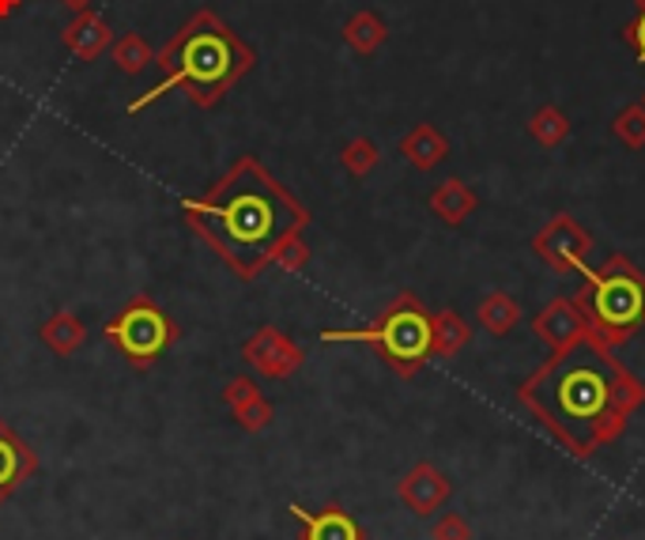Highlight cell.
<instances>
[{
  "instance_id": "cell-1",
  "label": "cell",
  "mask_w": 645,
  "mask_h": 540,
  "mask_svg": "<svg viewBox=\"0 0 645 540\" xmlns=\"http://www.w3.org/2000/svg\"><path fill=\"white\" fill-rule=\"evenodd\" d=\"M186 216L246 280L272 261L283 238L306 227V212L253 159L238 163L211 194L186 200Z\"/></svg>"
},
{
  "instance_id": "cell-31",
  "label": "cell",
  "mask_w": 645,
  "mask_h": 540,
  "mask_svg": "<svg viewBox=\"0 0 645 540\" xmlns=\"http://www.w3.org/2000/svg\"><path fill=\"white\" fill-rule=\"evenodd\" d=\"M642 106H645V95H642Z\"/></svg>"
},
{
  "instance_id": "cell-16",
  "label": "cell",
  "mask_w": 645,
  "mask_h": 540,
  "mask_svg": "<svg viewBox=\"0 0 645 540\" xmlns=\"http://www.w3.org/2000/svg\"><path fill=\"white\" fill-rule=\"evenodd\" d=\"M39 336H42V344L50 347L53 355H61V360H69V355H76L80 347H84L87 341V329L84 322H80L76 314H53V318H45L42 329H39Z\"/></svg>"
},
{
  "instance_id": "cell-28",
  "label": "cell",
  "mask_w": 645,
  "mask_h": 540,
  "mask_svg": "<svg viewBox=\"0 0 645 540\" xmlns=\"http://www.w3.org/2000/svg\"><path fill=\"white\" fill-rule=\"evenodd\" d=\"M61 4H64V8H72V12L80 15V12H91V4H95V0H61Z\"/></svg>"
},
{
  "instance_id": "cell-20",
  "label": "cell",
  "mask_w": 645,
  "mask_h": 540,
  "mask_svg": "<svg viewBox=\"0 0 645 540\" xmlns=\"http://www.w3.org/2000/svg\"><path fill=\"white\" fill-rule=\"evenodd\" d=\"M479 325L487 329L491 336H506L513 325L521 322V307L513 295H506V291H495V295H487L483 303H479Z\"/></svg>"
},
{
  "instance_id": "cell-17",
  "label": "cell",
  "mask_w": 645,
  "mask_h": 540,
  "mask_svg": "<svg viewBox=\"0 0 645 540\" xmlns=\"http://www.w3.org/2000/svg\"><path fill=\"white\" fill-rule=\"evenodd\" d=\"M468 341H472V329L457 310H438L430 318V352L441 355V360H454L457 352H465Z\"/></svg>"
},
{
  "instance_id": "cell-3",
  "label": "cell",
  "mask_w": 645,
  "mask_h": 540,
  "mask_svg": "<svg viewBox=\"0 0 645 540\" xmlns=\"http://www.w3.org/2000/svg\"><path fill=\"white\" fill-rule=\"evenodd\" d=\"M585 291L578 299L589 303V325L607 344H623L645 322V277L631 261L612 258L607 269H585Z\"/></svg>"
},
{
  "instance_id": "cell-2",
  "label": "cell",
  "mask_w": 645,
  "mask_h": 540,
  "mask_svg": "<svg viewBox=\"0 0 645 540\" xmlns=\"http://www.w3.org/2000/svg\"><path fill=\"white\" fill-rule=\"evenodd\" d=\"M155 65L163 69V80L155 84V91H147V95H141L128 106L133 114H141L144 106H152L155 98H163L174 87H186L197 106L219 103L253 69V50L219 15L197 12L163 45Z\"/></svg>"
},
{
  "instance_id": "cell-30",
  "label": "cell",
  "mask_w": 645,
  "mask_h": 540,
  "mask_svg": "<svg viewBox=\"0 0 645 540\" xmlns=\"http://www.w3.org/2000/svg\"><path fill=\"white\" fill-rule=\"evenodd\" d=\"M634 4H638V12H645V0H634Z\"/></svg>"
},
{
  "instance_id": "cell-7",
  "label": "cell",
  "mask_w": 645,
  "mask_h": 540,
  "mask_svg": "<svg viewBox=\"0 0 645 540\" xmlns=\"http://www.w3.org/2000/svg\"><path fill=\"white\" fill-rule=\"evenodd\" d=\"M532 329L540 333V341L555 352V360H566L578 344L593 341V325H589L585 310L570 299H551L548 307L532 318Z\"/></svg>"
},
{
  "instance_id": "cell-23",
  "label": "cell",
  "mask_w": 645,
  "mask_h": 540,
  "mask_svg": "<svg viewBox=\"0 0 645 540\" xmlns=\"http://www.w3.org/2000/svg\"><path fill=\"white\" fill-rule=\"evenodd\" d=\"M612 133L620 136V141L631 152H642L645 148V106L634 103V106L620 110V114H615V122H612Z\"/></svg>"
},
{
  "instance_id": "cell-11",
  "label": "cell",
  "mask_w": 645,
  "mask_h": 540,
  "mask_svg": "<svg viewBox=\"0 0 645 540\" xmlns=\"http://www.w3.org/2000/svg\"><path fill=\"white\" fill-rule=\"evenodd\" d=\"M223 401L230 405V416L238 419L242 432L257 435L272 424V405H269V397L257 390L253 378H230L227 390H223Z\"/></svg>"
},
{
  "instance_id": "cell-6",
  "label": "cell",
  "mask_w": 645,
  "mask_h": 540,
  "mask_svg": "<svg viewBox=\"0 0 645 540\" xmlns=\"http://www.w3.org/2000/svg\"><path fill=\"white\" fill-rule=\"evenodd\" d=\"M532 250L559 272H585L589 253H593V235L574 216H555L532 238Z\"/></svg>"
},
{
  "instance_id": "cell-10",
  "label": "cell",
  "mask_w": 645,
  "mask_h": 540,
  "mask_svg": "<svg viewBox=\"0 0 645 540\" xmlns=\"http://www.w3.org/2000/svg\"><path fill=\"white\" fill-rule=\"evenodd\" d=\"M396 496H400V502L416 518H430V515H438V510L449 502V496H454V484H449V476L441 472L438 465L419 461V465H412V469L400 476V484H396Z\"/></svg>"
},
{
  "instance_id": "cell-13",
  "label": "cell",
  "mask_w": 645,
  "mask_h": 540,
  "mask_svg": "<svg viewBox=\"0 0 645 540\" xmlns=\"http://www.w3.org/2000/svg\"><path fill=\"white\" fill-rule=\"evenodd\" d=\"M479 208V197L472 194V186H468L465 178H449L441 181V186L430 194V212H435L441 224L449 227H460L468 216H472Z\"/></svg>"
},
{
  "instance_id": "cell-9",
  "label": "cell",
  "mask_w": 645,
  "mask_h": 540,
  "mask_svg": "<svg viewBox=\"0 0 645 540\" xmlns=\"http://www.w3.org/2000/svg\"><path fill=\"white\" fill-rule=\"evenodd\" d=\"M242 360L250 363L257 374L280 382V378H291V374L302 367V360H306V355H302V347L294 344L288 333L264 325V329H257L253 341H246Z\"/></svg>"
},
{
  "instance_id": "cell-22",
  "label": "cell",
  "mask_w": 645,
  "mask_h": 540,
  "mask_svg": "<svg viewBox=\"0 0 645 540\" xmlns=\"http://www.w3.org/2000/svg\"><path fill=\"white\" fill-rule=\"evenodd\" d=\"M147 65H155V53L141 34H125L122 42H114V69L122 76H141Z\"/></svg>"
},
{
  "instance_id": "cell-25",
  "label": "cell",
  "mask_w": 645,
  "mask_h": 540,
  "mask_svg": "<svg viewBox=\"0 0 645 540\" xmlns=\"http://www.w3.org/2000/svg\"><path fill=\"white\" fill-rule=\"evenodd\" d=\"M272 264H275V269H283V272H302V269H306V264H310V246L302 242L299 231L288 235L280 246H275Z\"/></svg>"
},
{
  "instance_id": "cell-14",
  "label": "cell",
  "mask_w": 645,
  "mask_h": 540,
  "mask_svg": "<svg viewBox=\"0 0 645 540\" xmlns=\"http://www.w3.org/2000/svg\"><path fill=\"white\" fill-rule=\"evenodd\" d=\"M291 515L299 518L306 540H363V529H358L340 507H329V510H321V515H310V510H302V507H291Z\"/></svg>"
},
{
  "instance_id": "cell-21",
  "label": "cell",
  "mask_w": 645,
  "mask_h": 540,
  "mask_svg": "<svg viewBox=\"0 0 645 540\" xmlns=\"http://www.w3.org/2000/svg\"><path fill=\"white\" fill-rule=\"evenodd\" d=\"M529 133H532V141L543 144V148H559L570 136V117L562 114L559 106H540L537 114L529 117Z\"/></svg>"
},
{
  "instance_id": "cell-24",
  "label": "cell",
  "mask_w": 645,
  "mask_h": 540,
  "mask_svg": "<svg viewBox=\"0 0 645 540\" xmlns=\"http://www.w3.org/2000/svg\"><path fill=\"white\" fill-rule=\"evenodd\" d=\"M377 159H382V152H377L374 141H366V136H355V141H347V148L340 152V163L347 167V174H355V178H366Z\"/></svg>"
},
{
  "instance_id": "cell-8",
  "label": "cell",
  "mask_w": 645,
  "mask_h": 540,
  "mask_svg": "<svg viewBox=\"0 0 645 540\" xmlns=\"http://www.w3.org/2000/svg\"><path fill=\"white\" fill-rule=\"evenodd\" d=\"M607 401H612V386L596 367H570L555 386V405L570 419H601Z\"/></svg>"
},
{
  "instance_id": "cell-26",
  "label": "cell",
  "mask_w": 645,
  "mask_h": 540,
  "mask_svg": "<svg viewBox=\"0 0 645 540\" xmlns=\"http://www.w3.org/2000/svg\"><path fill=\"white\" fill-rule=\"evenodd\" d=\"M430 540H472V526L460 515H441L430 526Z\"/></svg>"
},
{
  "instance_id": "cell-15",
  "label": "cell",
  "mask_w": 645,
  "mask_h": 540,
  "mask_svg": "<svg viewBox=\"0 0 645 540\" xmlns=\"http://www.w3.org/2000/svg\"><path fill=\"white\" fill-rule=\"evenodd\" d=\"M400 155H404V159H408L416 170H435L438 163L449 155V141L435 129V125L423 122V125H416V129H412V133L400 141Z\"/></svg>"
},
{
  "instance_id": "cell-4",
  "label": "cell",
  "mask_w": 645,
  "mask_h": 540,
  "mask_svg": "<svg viewBox=\"0 0 645 540\" xmlns=\"http://www.w3.org/2000/svg\"><path fill=\"white\" fill-rule=\"evenodd\" d=\"M325 341H366L385 355V363L412 378L423 371V363L430 360V314L419 307L416 295H400L396 303L385 310L382 322L363 333H325Z\"/></svg>"
},
{
  "instance_id": "cell-5",
  "label": "cell",
  "mask_w": 645,
  "mask_h": 540,
  "mask_svg": "<svg viewBox=\"0 0 645 540\" xmlns=\"http://www.w3.org/2000/svg\"><path fill=\"white\" fill-rule=\"evenodd\" d=\"M106 341L114 344L125 360H133L136 367H144V363L159 360V355L167 352V344L174 341V325L155 303L133 299V303L106 325Z\"/></svg>"
},
{
  "instance_id": "cell-27",
  "label": "cell",
  "mask_w": 645,
  "mask_h": 540,
  "mask_svg": "<svg viewBox=\"0 0 645 540\" xmlns=\"http://www.w3.org/2000/svg\"><path fill=\"white\" fill-rule=\"evenodd\" d=\"M623 39L631 42V50H634V58L645 65V12H638V20H631L623 27Z\"/></svg>"
},
{
  "instance_id": "cell-12",
  "label": "cell",
  "mask_w": 645,
  "mask_h": 540,
  "mask_svg": "<svg viewBox=\"0 0 645 540\" xmlns=\"http://www.w3.org/2000/svg\"><path fill=\"white\" fill-rule=\"evenodd\" d=\"M110 42H114V31H110V23L95 12H80L76 20L64 27V45H69L80 61L103 58L110 50Z\"/></svg>"
},
{
  "instance_id": "cell-29",
  "label": "cell",
  "mask_w": 645,
  "mask_h": 540,
  "mask_svg": "<svg viewBox=\"0 0 645 540\" xmlns=\"http://www.w3.org/2000/svg\"><path fill=\"white\" fill-rule=\"evenodd\" d=\"M20 4H23V0H0V20H8V15H12Z\"/></svg>"
},
{
  "instance_id": "cell-19",
  "label": "cell",
  "mask_w": 645,
  "mask_h": 540,
  "mask_svg": "<svg viewBox=\"0 0 645 540\" xmlns=\"http://www.w3.org/2000/svg\"><path fill=\"white\" fill-rule=\"evenodd\" d=\"M385 39H389V27H385L382 15H374V12H355L352 20L344 23V42L352 45L355 53H363V58L382 50Z\"/></svg>"
},
{
  "instance_id": "cell-18",
  "label": "cell",
  "mask_w": 645,
  "mask_h": 540,
  "mask_svg": "<svg viewBox=\"0 0 645 540\" xmlns=\"http://www.w3.org/2000/svg\"><path fill=\"white\" fill-rule=\"evenodd\" d=\"M34 469V454L0 424V499L15 488V480H23Z\"/></svg>"
}]
</instances>
